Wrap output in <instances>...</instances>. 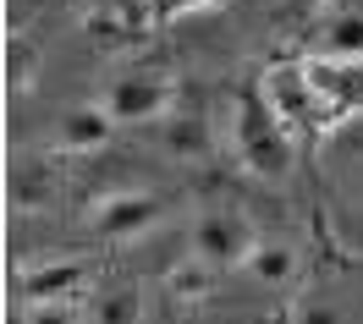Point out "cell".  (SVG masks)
I'll return each mask as SVG.
<instances>
[{"label": "cell", "mask_w": 363, "mask_h": 324, "mask_svg": "<svg viewBox=\"0 0 363 324\" xmlns=\"http://www.w3.org/2000/svg\"><path fill=\"white\" fill-rule=\"evenodd\" d=\"M83 324H143V297L133 280H105L83 302Z\"/></svg>", "instance_id": "9"}, {"label": "cell", "mask_w": 363, "mask_h": 324, "mask_svg": "<svg viewBox=\"0 0 363 324\" xmlns=\"http://www.w3.org/2000/svg\"><path fill=\"white\" fill-rule=\"evenodd\" d=\"M83 280H89L83 258H50V264H28L23 270V291L28 302H61V297H77Z\"/></svg>", "instance_id": "8"}, {"label": "cell", "mask_w": 363, "mask_h": 324, "mask_svg": "<svg viewBox=\"0 0 363 324\" xmlns=\"http://www.w3.org/2000/svg\"><path fill=\"white\" fill-rule=\"evenodd\" d=\"M160 220H165V198L160 192H116L105 204H94L89 231L99 242H133V236L155 231Z\"/></svg>", "instance_id": "4"}, {"label": "cell", "mask_w": 363, "mask_h": 324, "mask_svg": "<svg viewBox=\"0 0 363 324\" xmlns=\"http://www.w3.org/2000/svg\"><path fill=\"white\" fill-rule=\"evenodd\" d=\"M253 242H259V231H253L248 214H237V209H204L193 220V231H187V253L204 258L209 270H242Z\"/></svg>", "instance_id": "2"}, {"label": "cell", "mask_w": 363, "mask_h": 324, "mask_svg": "<svg viewBox=\"0 0 363 324\" xmlns=\"http://www.w3.org/2000/svg\"><path fill=\"white\" fill-rule=\"evenodd\" d=\"M292 324H347V313H341L336 302H325V297H303Z\"/></svg>", "instance_id": "14"}, {"label": "cell", "mask_w": 363, "mask_h": 324, "mask_svg": "<svg viewBox=\"0 0 363 324\" xmlns=\"http://www.w3.org/2000/svg\"><path fill=\"white\" fill-rule=\"evenodd\" d=\"M297 6H325V0H297Z\"/></svg>", "instance_id": "17"}, {"label": "cell", "mask_w": 363, "mask_h": 324, "mask_svg": "<svg viewBox=\"0 0 363 324\" xmlns=\"http://www.w3.org/2000/svg\"><path fill=\"white\" fill-rule=\"evenodd\" d=\"M11 204L17 209H45L50 204V170L45 165H17V170H11Z\"/></svg>", "instance_id": "12"}, {"label": "cell", "mask_w": 363, "mask_h": 324, "mask_svg": "<svg viewBox=\"0 0 363 324\" xmlns=\"http://www.w3.org/2000/svg\"><path fill=\"white\" fill-rule=\"evenodd\" d=\"M116 127H121V121H116L99 99H94V105H72V110L55 116V143L72 149V154H89V149H105V143H111Z\"/></svg>", "instance_id": "6"}, {"label": "cell", "mask_w": 363, "mask_h": 324, "mask_svg": "<svg viewBox=\"0 0 363 324\" xmlns=\"http://www.w3.org/2000/svg\"><path fill=\"white\" fill-rule=\"evenodd\" d=\"M264 93H270L275 116L286 121V132H308L319 121V105H325V93L314 88L308 66H275L270 77H264Z\"/></svg>", "instance_id": "5"}, {"label": "cell", "mask_w": 363, "mask_h": 324, "mask_svg": "<svg viewBox=\"0 0 363 324\" xmlns=\"http://www.w3.org/2000/svg\"><path fill=\"white\" fill-rule=\"evenodd\" d=\"M6 77H11V88H23V77H33V45L28 39L6 45Z\"/></svg>", "instance_id": "15"}, {"label": "cell", "mask_w": 363, "mask_h": 324, "mask_svg": "<svg viewBox=\"0 0 363 324\" xmlns=\"http://www.w3.org/2000/svg\"><path fill=\"white\" fill-rule=\"evenodd\" d=\"M242 270H248L259 286L281 291V286H292V275H297V253H292V242H281V236H259Z\"/></svg>", "instance_id": "10"}, {"label": "cell", "mask_w": 363, "mask_h": 324, "mask_svg": "<svg viewBox=\"0 0 363 324\" xmlns=\"http://www.w3.org/2000/svg\"><path fill=\"white\" fill-rule=\"evenodd\" d=\"M28 324H83V302H77V297H61V302H33Z\"/></svg>", "instance_id": "13"}, {"label": "cell", "mask_w": 363, "mask_h": 324, "mask_svg": "<svg viewBox=\"0 0 363 324\" xmlns=\"http://www.w3.org/2000/svg\"><path fill=\"white\" fill-rule=\"evenodd\" d=\"M165 11H187V6H220V0H160Z\"/></svg>", "instance_id": "16"}, {"label": "cell", "mask_w": 363, "mask_h": 324, "mask_svg": "<svg viewBox=\"0 0 363 324\" xmlns=\"http://www.w3.org/2000/svg\"><path fill=\"white\" fill-rule=\"evenodd\" d=\"M231 143H237V160L248 165L253 176H264V182H281L292 170V132L275 116L264 88L237 93V105H231Z\"/></svg>", "instance_id": "1"}, {"label": "cell", "mask_w": 363, "mask_h": 324, "mask_svg": "<svg viewBox=\"0 0 363 324\" xmlns=\"http://www.w3.org/2000/svg\"><path fill=\"white\" fill-rule=\"evenodd\" d=\"M160 149L171 160H209V149H215L209 116L204 110H171V116L160 121Z\"/></svg>", "instance_id": "7"}, {"label": "cell", "mask_w": 363, "mask_h": 324, "mask_svg": "<svg viewBox=\"0 0 363 324\" xmlns=\"http://www.w3.org/2000/svg\"><path fill=\"white\" fill-rule=\"evenodd\" d=\"M319 45L330 61H363V11H336L319 33Z\"/></svg>", "instance_id": "11"}, {"label": "cell", "mask_w": 363, "mask_h": 324, "mask_svg": "<svg viewBox=\"0 0 363 324\" xmlns=\"http://www.w3.org/2000/svg\"><path fill=\"white\" fill-rule=\"evenodd\" d=\"M99 105H105L121 127L155 121V116H165V105H171V77L160 66H127V71H116L111 83H105Z\"/></svg>", "instance_id": "3"}]
</instances>
